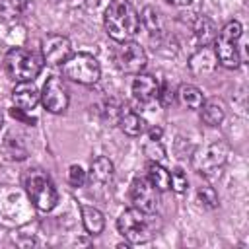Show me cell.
<instances>
[{"mask_svg":"<svg viewBox=\"0 0 249 249\" xmlns=\"http://www.w3.org/2000/svg\"><path fill=\"white\" fill-rule=\"evenodd\" d=\"M23 187L33 206L39 208L41 212H49L56 206L58 202L56 187L43 169H29L23 175Z\"/></svg>","mask_w":249,"mask_h":249,"instance_id":"cell-3","label":"cell"},{"mask_svg":"<svg viewBox=\"0 0 249 249\" xmlns=\"http://www.w3.org/2000/svg\"><path fill=\"white\" fill-rule=\"evenodd\" d=\"M119 126L128 136H140L146 130V121L128 105H123L119 111Z\"/></svg>","mask_w":249,"mask_h":249,"instance_id":"cell-13","label":"cell"},{"mask_svg":"<svg viewBox=\"0 0 249 249\" xmlns=\"http://www.w3.org/2000/svg\"><path fill=\"white\" fill-rule=\"evenodd\" d=\"M160 88L161 84L158 82L156 76L152 74H134V80H132V95L136 101L140 103H150L154 99L160 97Z\"/></svg>","mask_w":249,"mask_h":249,"instance_id":"cell-11","label":"cell"},{"mask_svg":"<svg viewBox=\"0 0 249 249\" xmlns=\"http://www.w3.org/2000/svg\"><path fill=\"white\" fill-rule=\"evenodd\" d=\"M103 25L113 41H132L140 29V14L130 0H111L103 14Z\"/></svg>","mask_w":249,"mask_h":249,"instance_id":"cell-1","label":"cell"},{"mask_svg":"<svg viewBox=\"0 0 249 249\" xmlns=\"http://www.w3.org/2000/svg\"><path fill=\"white\" fill-rule=\"evenodd\" d=\"M187 187H189L187 173L181 167H175L173 171H169V189H173L175 193H185Z\"/></svg>","mask_w":249,"mask_h":249,"instance_id":"cell-22","label":"cell"},{"mask_svg":"<svg viewBox=\"0 0 249 249\" xmlns=\"http://www.w3.org/2000/svg\"><path fill=\"white\" fill-rule=\"evenodd\" d=\"M175 95H177L179 105H181V107H187V109H191V111H198L200 105L204 103L202 91H200L196 86H193V84H181V86L177 88Z\"/></svg>","mask_w":249,"mask_h":249,"instance_id":"cell-14","label":"cell"},{"mask_svg":"<svg viewBox=\"0 0 249 249\" xmlns=\"http://www.w3.org/2000/svg\"><path fill=\"white\" fill-rule=\"evenodd\" d=\"M27 8V0H0V19L16 21Z\"/></svg>","mask_w":249,"mask_h":249,"instance_id":"cell-19","label":"cell"},{"mask_svg":"<svg viewBox=\"0 0 249 249\" xmlns=\"http://www.w3.org/2000/svg\"><path fill=\"white\" fill-rule=\"evenodd\" d=\"M146 177H148V181L160 193L169 189V171L160 161H148V165H146Z\"/></svg>","mask_w":249,"mask_h":249,"instance_id":"cell-17","label":"cell"},{"mask_svg":"<svg viewBox=\"0 0 249 249\" xmlns=\"http://www.w3.org/2000/svg\"><path fill=\"white\" fill-rule=\"evenodd\" d=\"M72 54V43L66 35L60 33H51L41 39V58L43 62L51 66L64 64L66 58Z\"/></svg>","mask_w":249,"mask_h":249,"instance_id":"cell-9","label":"cell"},{"mask_svg":"<svg viewBox=\"0 0 249 249\" xmlns=\"http://www.w3.org/2000/svg\"><path fill=\"white\" fill-rule=\"evenodd\" d=\"M117 228L119 233L132 245L148 243L158 235L161 230V218L156 212H146L136 206L126 208L119 218H117Z\"/></svg>","mask_w":249,"mask_h":249,"instance_id":"cell-2","label":"cell"},{"mask_svg":"<svg viewBox=\"0 0 249 249\" xmlns=\"http://www.w3.org/2000/svg\"><path fill=\"white\" fill-rule=\"evenodd\" d=\"M82 210V222H84V228L89 235H97L103 231L105 228V218L103 214L95 208V206H89V204H82L80 206Z\"/></svg>","mask_w":249,"mask_h":249,"instance_id":"cell-16","label":"cell"},{"mask_svg":"<svg viewBox=\"0 0 249 249\" xmlns=\"http://www.w3.org/2000/svg\"><path fill=\"white\" fill-rule=\"evenodd\" d=\"M140 21L144 23V27L148 29V33L154 37V35H160L161 33V18H160V12L152 6H146L142 10V16H140Z\"/></svg>","mask_w":249,"mask_h":249,"instance_id":"cell-20","label":"cell"},{"mask_svg":"<svg viewBox=\"0 0 249 249\" xmlns=\"http://www.w3.org/2000/svg\"><path fill=\"white\" fill-rule=\"evenodd\" d=\"M195 35L198 37V41L202 43V47H206V45L216 37V33H214V23H212L208 18L200 16V18L196 19V23H195Z\"/></svg>","mask_w":249,"mask_h":249,"instance_id":"cell-21","label":"cell"},{"mask_svg":"<svg viewBox=\"0 0 249 249\" xmlns=\"http://www.w3.org/2000/svg\"><path fill=\"white\" fill-rule=\"evenodd\" d=\"M196 195H198V200H200L204 206H208V208H216V206H218V195H216V191H214L212 187L202 185V187H198Z\"/></svg>","mask_w":249,"mask_h":249,"instance_id":"cell-24","label":"cell"},{"mask_svg":"<svg viewBox=\"0 0 249 249\" xmlns=\"http://www.w3.org/2000/svg\"><path fill=\"white\" fill-rule=\"evenodd\" d=\"M158 189L148 181V177H134L130 183V202L132 206L146 210V212H156L158 208Z\"/></svg>","mask_w":249,"mask_h":249,"instance_id":"cell-10","label":"cell"},{"mask_svg":"<svg viewBox=\"0 0 249 249\" xmlns=\"http://www.w3.org/2000/svg\"><path fill=\"white\" fill-rule=\"evenodd\" d=\"M41 68L43 58L21 47L10 49L4 56V70L14 82H33L41 74Z\"/></svg>","mask_w":249,"mask_h":249,"instance_id":"cell-5","label":"cell"},{"mask_svg":"<svg viewBox=\"0 0 249 249\" xmlns=\"http://www.w3.org/2000/svg\"><path fill=\"white\" fill-rule=\"evenodd\" d=\"M113 60H115V66L121 72L138 74L146 68L148 56H146V51L136 41H124V43H119V47L115 49Z\"/></svg>","mask_w":249,"mask_h":249,"instance_id":"cell-7","label":"cell"},{"mask_svg":"<svg viewBox=\"0 0 249 249\" xmlns=\"http://www.w3.org/2000/svg\"><path fill=\"white\" fill-rule=\"evenodd\" d=\"M27 113H29V111H23V109H19V107L10 109V115H12L16 121L25 123V124H35V123H37V119H35V117H31V115H27Z\"/></svg>","mask_w":249,"mask_h":249,"instance_id":"cell-26","label":"cell"},{"mask_svg":"<svg viewBox=\"0 0 249 249\" xmlns=\"http://www.w3.org/2000/svg\"><path fill=\"white\" fill-rule=\"evenodd\" d=\"M12 101L14 107H19L23 111H33L41 101V91L35 88L33 82H18L12 89Z\"/></svg>","mask_w":249,"mask_h":249,"instance_id":"cell-12","label":"cell"},{"mask_svg":"<svg viewBox=\"0 0 249 249\" xmlns=\"http://www.w3.org/2000/svg\"><path fill=\"white\" fill-rule=\"evenodd\" d=\"M41 103L49 113H54V115L66 111V107L70 103V95H68V88L60 76H51L43 84Z\"/></svg>","mask_w":249,"mask_h":249,"instance_id":"cell-8","label":"cell"},{"mask_svg":"<svg viewBox=\"0 0 249 249\" xmlns=\"http://www.w3.org/2000/svg\"><path fill=\"white\" fill-rule=\"evenodd\" d=\"M91 181L97 183H107L113 177V163L105 158V156H97L95 160H91Z\"/></svg>","mask_w":249,"mask_h":249,"instance_id":"cell-18","label":"cell"},{"mask_svg":"<svg viewBox=\"0 0 249 249\" xmlns=\"http://www.w3.org/2000/svg\"><path fill=\"white\" fill-rule=\"evenodd\" d=\"M99 2H101V0H82V4H84L88 10H93V8H97V6H99Z\"/></svg>","mask_w":249,"mask_h":249,"instance_id":"cell-28","label":"cell"},{"mask_svg":"<svg viewBox=\"0 0 249 249\" xmlns=\"http://www.w3.org/2000/svg\"><path fill=\"white\" fill-rule=\"evenodd\" d=\"M62 72L68 80L76 84L93 86L101 76V66L97 58L89 53H72L62 64Z\"/></svg>","mask_w":249,"mask_h":249,"instance_id":"cell-6","label":"cell"},{"mask_svg":"<svg viewBox=\"0 0 249 249\" xmlns=\"http://www.w3.org/2000/svg\"><path fill=\"white\" fill-rule=\"evenodd\" d=\"M86 181H88V173L84 171L82 165L74 163V165L68 167V183H70L72 187H84Z\"/></svg>","mask_w":249,"mask_h":249,"instance_id":"cell-23","label":"cell"},{"mask_svg":"<svg viewBox=\"0 0 249 249\" xmlns=\"http://www.w3.org/2000/svg\"><path fill=\"white\" fill-rule=\"evenodd\" d=\"M198 111H200V119L208 126H218L226 117V107L218 99H208V101L204 99V103L200 105Z\"/></svg>","mask_w":249,"mask_h":249,"instance_id":"cell-15","label":"cell"},{"mask_svg":"<svg viewBox=\"0 0 249 249\" xmlns=\"http://www.w3.org/2000/svg\"><path fill=\"white\" fill-rule=\"evenodd\" d=\"M144 154L150 158V161H160L163 158V154H165V150L161 146V140H150L148 138V142L144 146Z\"/></svg>","mask_w":249,"mask_h":249,"instance_id":"cell-25","label":"cell"},{"mask_svg":"<svg viewBox=\"0 0 249 249\" xmlns=\"http://www.w3.org/2000/svg\"><path fill=\"white\" fill-rule=\"evenodd\" d=\"M161 136H163V130L160 126H154V128L148 130V138L150 140H161Z\"/></svg>","mask_w":249,"mask_h":249,"instance_id":"cell-27","label":"cell"},{"mask_svg":"<svg viewBox=\"0 0 249 249\" xmlns=\"http://www.w3.org/2000/svg\"><path fill=\"white\" fill-rule=\"evenodd\" d=\"M241 33H243L241 23L231 19L214 37V56L216 62H220L224 68H237L241 64V54H239Z\"/></svg>","mask_w":249,"mask_h":249,"instance_id":"cell-4","label":"cell"},{"mask_svg":"<svg viewBox=\"0 0 249 249\" xmlns=\"http://www.w3.org/2000/svg\"><path fill=\"white\" fill-rule=\"evenodd\" d=\"M167 4H173V6H187L191 0H165Z\"/></svg>","mask_w":249,"mask_h":249,"instance_id":"cell-29","label":"cell"},{"mask_svg":"<svg viewBox=\"0 0 249 249\" xmlns=\"http://www.w3.org/2000/svg\"><path fill=\"white\" fill-rule=\"evenodd\" d=\"M2 121H4V119H2V113H0V128H2Z\"/></svg>","mask_w":249,"mask_h":249,"instance_id":"cell-30","label":"cell"}]
</instances>
